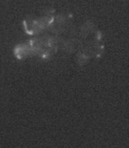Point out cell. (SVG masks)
I'll use <instances>...</instances> for the list:
<instances>
[{"label": "cell", "mask_w": 129, "mask_h": 148, "mask_svg": "<svg viewBox=\"0 0 129 148\" xmlns=\"http://www.w3.org/2000/svg\"><path fill=\"white\" fill-rule=\"evenodd\" d=\"M17 56L18 58H24V57L29 56L30 53H32V48L31 46V43H24V44L19 45L16 48Z\"/></svg>", "instance_id": "obj_1"}]
</instances>
